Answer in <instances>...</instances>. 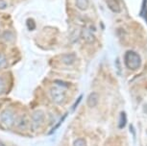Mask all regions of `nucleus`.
<instances>
[{"label":"nucleus","instance_id":"nucleus-2","mask_svg":"<svg viewBox=\"0 0 147 146\" xmlns=\"http://www.w3.org/2000/svg\"><path fill=\"white\" fill-rule=\"evenodd\" d=\"M49 94L52 101L56 104H61L65 99V92L61 87H52L49 90Z\"/></svg>","mask_w":147,"mask_h":146},{"label":"nucleus","instance_id":"nucleus-15","mask_svg":"<svg viewBox=\"0 0 147 146\" xmlns=\"http://www.w3.org/2000/svg\"><path fill=\"white\" fill-rule=\"evenodd\" d=\"M73 146H87V142L84 139H77L74 140Z\"/></svg>","mask_w":147,"mask_h":146},{"label":"nucleus","instance_id":"nucleus-9","mask_svg":"<svg viewBox=\"0 0 147 146\" xmlns=\"http://www.w3.org/2000/svg\"><path fill=\"white\" fill-rule=\"evenodd\" d=\"M28 124H29V121L25 115H21L18 119V121H16V126H18V128L20 129V130H25V129L28 127Z\"/></svg>","mask_w":147,"mask_h":146},{"label":"nucleus","instance_id":"nucleus-21","mask_svg":"<svg viewBox=\"0 0 147 146\" xmlns=\"http://www.w3.org/2000/svg\"><path fill=\"white\" fill-rule=\"evenodd\" d=\"M7 8V2L5 0H0V10H5Z\"/></svg>","mask_w":147,"mask_h":146},{"label":"nucleus","instance_id":"nucleus-10","mask_svg":"<svg viewBox=\"0 0 147 146\" xmlns=\"http://www.w3.org/2000/svg\"><path fill=\"white\" fill-rule=\"evenodd\" d=\"M75 4H76V7L78 8L79 10L86 11V10H88L90 2H88V0H75Z\"/></svg>","mask_w":147,"mask_h":146},{"label":"nucleus","instance_id":"nucleus-20","mask_svg":"<svg viewBox=\"0 0 147 146\" xmlns=\"http://www.w3.org/2000/svg\"><path fill=\"white\" fill-rule=\"evenodd\" d=\"M82 99H83V95H80V96H79V97H78V99H77V100H76V102H75V104H74V106H73V107H72V110H73V111H74V110H75V109L77 108V107H78V105H79V103H80V102H81V101H82Z\"/></svg>","mask_w":147,"mask_h":146},{"label":"nucleus","instance_id":"nucleus-13","mask_svg":"<svg viewBox=\"0 0 147 146\" xmlns=\"http://www.w3.org/2000/svg\"><path fill=\"white\" fill-rule=\"evenodd\" d=\"M66 116H67V114H65L63 115V116L62 118H61V120H60L59 122H58L57 124H56V125L54 126V128L52 129V130H51L50 132H49V135H52V134H53V133H55V131H56L57 129H59V128H60V126L62 125V123L63 122V120H65V118H66Z\"/></svg>","mask_w":147,"mask_h":146},{"label":"nucleus","instance_id":"nucleus-5","mask_svg":"<svg viewBox=\"0 0 147 146\" xmlns=\"http://www.w3.org/2000/svg\"><path fill=\"white\" fill-rule=\"evenodd\" d=\"M107 6L109 7V9L115 13H119L121 12V7H120V2L119 0H106Z\"/></svg>","mask_w":147,"mask_h":146},{"label":"nucleus","instance_id":"nucleus-4","mask_svg":"<svg viewBox=\"0 0 147 146\" xmlns=\"http://www.w3.org/2000/svg\"><path fill=\"white\" fill-rule=\"evenodd\" d=\"M44 121V114L42 111H35L32 114L31 117V122H32V127L33 129L38 128Z\"/></svg>","mask_w":147,"mask_h":146},{"label":"nucleus","instance_id":"nucleus-3","mask_svg":"<svg viewBox=\"0 0 147 146\" xmlns=\"http://www.w3.org/2000/svg\"><path fill=\"white\" fill-rule=\"evenodd\" d=\"M0 119H1V123L5 125L6 127H12L13 124L16 123V116L15 114L10 111V110H6L1 114V116H0Z\"/></svg>","mask_w":147,"mask_h":146},{"label":"nucleus","instance_id":"nucleus-22","mask_svg":"<svg viewBox=\"0 0 147 146\" xmlns=\"http://www.w3.org/2000/svg\"><path fill=\"white\" fill-rule=\"evenodd\" d=\"M0 146H6V145H5L3 142H1V141H0Z\"/></svg>","mask_w":147,"mask_h":146},{"label":"nucleus","instance_id":"nucleus-8","mask_svg":"<svg viewBox=\"0 0 147 146\" xmlns=\"http://www.w3.org/2000/svg\"><path fill=\"white\" fill-rule=\"evenodd\" d=\"M75 60H76V56H75V54H73V53H67V54L63 55L62 58V62L66 65H71L75 62Z\"/></svg>","mask_w":147,"mask_h":146},{"label":"nucleus","instance_id":"nucleus-11","mask_svg":"<svg viewBox=\"0 0 147 146\" xmlns=\"http://www.w3.org/2000/svg\"><path fill=\"white\" fill-rule=\"evenodd\" d=\"M3 40L7 42H12V41L15 40V36H13V33L10 30H6L3 33Z\"/></svg>","mask_w":147,"mask_h":146},{"label":"nucleus","instance_id":"nucleus-17","mask_svg":"<svg viewBox=\"0 0 147 146\" xmlns=\"http://www.w3.org/2000/svg\"><path fill=\"white\" fill-rule=\"evenodd\" d=\"M141 15L146 19L147 21V8H146V0L143 1V6H142V11H141Z\"/></svg>","mask_w":147,"mask_h":146},{"label":"nucleus","instance_id":"nucleus-1","mask_svg":"<svg viewBox=\"0 0 147 146\" xmlns=\"http://www.w3.org/2000/svg\"><path fill=\"white\" fill-rule=\"evenodd\" d=\"M125 65L131 70H137L141 65V59L140 56L137 52L129 50L125 53V58H124Z\"/></svg>","mask_w":147,"mask_h":146},{"label":"nucleus","instance_id":"nucleus-18","mask_svg":"<svg viewBox=\"0 0 147 146\" xmlns=\"http://www.w3.org/2000/svg\"><path fill=\"white\" fill-rule=\"evenodd\" d=\"M5 89H6V85H5V81L3 78L0 77V94L4 92Z\"/></svg>","mask_w":147,"mask_h":146},{"label":"nucleus","instance_id":"nucleus-6","mask_svg":"<svg viewBox=\"0 0 147 146\" xmlns=\"http://www.w3.org/2000/svg\"><path fill=\"white\" fill-rule=\"evenodd\" d=\"M81 36H82L83 40L88 43H93L94 41H95V37H94V35L91 33L90 29H87V28L83 29L81 31Z\"/></svg>","mask_w":147,"mask_h":146},{"label":"nucleus","instance_id":"nucleus-19","mask_svg":"<svg viewBox=\"0 0 147 146\" xmlns=\"http://www.w3.org/2000/svg\"><path fill=\"white\" fill-rule=\"evenodd\" d=\"M55 84H57V85H58V87H67L69 86V84H67V83H65V82L61 81V80H56V81H55Z\"/></svg>","mask_w":147,"mask_h":146},{"label":"nucleus","instance_id":"nucleus-7","mask_svg":"<svg viewBox=\"0 0 147 146\" xmlns=\"http://www.w3.org/2000/svg\"><path fill=\"white\" fill-rule=\"evenodd\" d=\"M98 99L99 96L96 92H91L90 95L88 96L87 99V104L90 108H94L97 104H98Z\"/></svg>","mask_w":147,"mask_h":146},{"label":"nucleus","instance_id":"nucleus-12","mask_svg":"<svg viewBox=\"0 0 147 146\" xmlns=\"http://www.w3.org/2000/svg\"><path fill=\"white\" fill-rule=\"evenodd\" d=\"M127 124V115L124 112H122L120 114V116H119V124H118V127L122 129L126 126Z\"/></svg>","mask_w":147,"mask_h":146},{"label":"nucleus","instance_id":"nucleus-16","mask_svg":"<svg viewBox=\"0 0 147 146\" xmlns=\"http://www.w3.org/2000/svg\"><path fill=\"white\" fill-rule=\"evenodd\" d=\"M8 65L7 63V59L5 57L4 54L0 53V67H5Z\"/></svg>","mask_w":147,"mask_h":146},{"label":"nucleus","instance_id":"nucleus-14","mask_svg":"<svg viewBox=\"0 0 147 146\" xmlns=\"http://www.w3.org/2000/svg\"><path fill=\"white\" fill-rule=\"evenodd\" d=\"M26 25L28 27V29L30 31H33V30L36 29V22L33 18H28L26 20Z\"/></svg>","mask_w":147,"mask_h":146}]
</instances>
